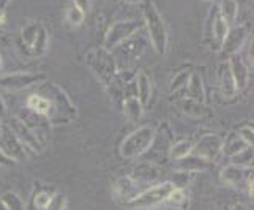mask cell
<instances>
[{
    "instance_id": "603a6c76",
    "label": "cell",
    "mask_w": 254,
    "mask_h": 210,
    "mask_svg": "<svg viewBox=\"0 0 254 210\" xmlns=\"http://www.w3.org/2000/svg\"><path fill=\"white\" fill-rule=\"evenodd\" d=\"M191 148H192V145L188 141H182L179 144H175L172 147V150H171V158L172 160H183V158H187L188 153L191 152Z\"/></svg>"
},
{
    "instance_id": "5b68a950",
    "label": "cell",
    "mask_w": 254,
    "mask_h": 210,
    "mask_svg": "<svg viewBox=\"0 0 254 210\" xmlns=\"http://www.w3.org/2000/svg\"><path fill=\"white\" fill-rule=\"evenodd\" d=\"M0 153H3L6 158H10L11 161L25 160L24 145L21 144L19 139L14 136L10 127H5V125L0 127Z\"/></svg>"
},
{
    "instance_id": "8992f818",
    "label": "cell",
    "mask_w": 254,
    "mask_h": 210,
    "mask_svg": "<svg viewBox=\"0 0 254 210\" xmlns=\"http://www.w3.org/2000/svg\"><path fill=\"white\" fill-rule=\"evenodd\" d=\"M141 24L136 21H124V22H117L112 25V29L109 30V33L106 35V40H104V48L108 51L116 48L119 43H122L124 40H127L131 33H134Z\"/></svg>"
},
{
    "instance_id": "cb8c5ba5",
    "label": "cell",
    "mask_w": 254,
    "mask_h": 210,
    "mask_svg": "<svg viewBox=\"0 0 254 210\" xmlns=\"http://www.w3.org/2000/svg\"><path fill=\"white\" fill-rule=\"evenodd\" d=\"M41 29L43 27H41L40 24H29L27 27L22 30V38H24V41L27 43L30 48L35 43V40H37V37H38V33H40Z\"/></svg>"
},
{
    "instance_id": "6da1fadb",
    "label": "cell",
    "mask_w": 254,
    "mask_h": 210,
    "mask_svg": "<svg viewBox=\"0 0 254 210\" xmlns=\"http://www.w3.org/2000/svg\"><path fill=\"white\" fill-rule=\"evenodd\" d=\"M142 13H144V19H145L148 35H150V40L153 43L155 51L158 52V54H164L166 45H168V33H166L163 17L160 16L158 11H156L152 0H144Z\"/></svg>"
},
{
    "instance_id": "d590c367",
    "label": "cell",
    "mask_w": 254,
    "mask_h": 210,
    "mask_svg": "<svg viewBox=\"0 0 254 210\" xmlns=\"http://www.w3.org/2000/svg\"><path fill=\"white\" fill-rule=\"evenodd\" d=\"M127 2H128V3H137L139 0H127Z\"/></svg>"
},
{
    "instance_id": "1f68e13d",
    "label": "cell",
    "mask_w": 254,
    "mask_h": 210,
    "mask_svg": "<svg viewBox=\"0 0 254 210\" xmlns=\"http://www.w3.org/2000/svg\"><path fill=\"white\" fill-rule=\"evenodd\" d=\"M226 210H247L243 206H240V204H235V206H231V207H227Z\"/></svg>"
},
{
    "instance_id": "8fae6325",
    "label": "cell",
    "mask_w": 254,
    "mask_h": 210,
    "mask_svg": "<svg viewBox=\"0 0 254 210\" xmlns=\"http://www.w3.org/2000/svg\"><path fill=\"white\" fill-rule=\"evenodd\" d=\"M229 33V29H227V22L221 17L220 13H216L213 17V24H212V43L215 49H221L224 45V40Z\"/></svg>"
},
{
    "instance_id": "d6986e66",
    "label": "cell",
    "mask_w": 254,
    "mask_h": 210,
    "mask_svg": "<svg viewBox=\"0 0 254 210\" xmlns=\"http://www.w3.org/2000/svg\"><path fill=\"white\" fill-rule=\"evenodd\" d=\"M243 38H245V29L243 27L235 29L232 33H227L223 48L227 49L229 52H235V51L240 48L242 43H243Z\"/></svg>"
},
{
    "instance_id": "e575fe53",
    "label": "cell",
    "mask_w": 254,
    "mask_h": 210,
    "mask_svg": "<svg viewBox=\"0 0 254 210\" xmlns=\"http://www.w3.org/2000/svg\"><path fill=\"white\" fill-rule=\"evenodd\" d=\"M0 210H8V209H6V206L2 203V201H0Z\"/></svg>"
},
{
    "instance_id": "277c9868",
    "label": "cell",
    "mask_w": 254,
    "mask_h": 210,
    "mask_svg": "<svg viewBox=\"0 0 254 210\" xmlns=\"http://www.w3.org/2000/svg\"><path fill=\"white\" fill-rule=\"evenodd\" d=\"M87 64L90 65V68L104 84L106 85L111 84L114 77V71H116V64H114L112 57L106 51H101V49L92 51L89 57H87Z\"/></svg>"
},
{
    "instance_id": "8d00e7d4",
    "label": "cell",
    "mask_w": 254,
    "mask_h": 210,
    "mask_svg": "<svg viewBox=\"0 0 254 210\" xmlns=\"http://www.w3.org/2000/svg\"><path fill=\"white\" fill-rule=\"evenodd\" d=\"M0 174H2V168H0Z\"/></svg>"
},
{
    "instance_id": "2e32d148",
    "label": "cell",
    "mask_w": 254,
    "mask_h": 210,
    "mask_svg": "<svg viewBox=\"0 0 254 210\" xmlns=\"http://www.w3.org/2000/svg\"><path fill=\"white\" fill-rule=\"evenodd\" d=\"M247 147H248V144L240 138V135H231L229 138L226 139L223 148H224V153L226 155L235 156L237 153H240L242 150H245Z\"/></svg>"
},
{
    "instance_id": "d4e9b609",
    "label": "cell",
    "mask_w": 254,
    "mask_h": 210,
    "mask_svg": "<svg viewBox=\"0 0 254 210\" xmlns=\"http://www.w3.org/2000/svg\"><path fill=\"white\" fill-rule=\"evenodd\" d=\"M46 45H48L46 32H45V29H41L40 33H38V37H37V40H35V43L32 45V49H33V52L37 56H41L43 52L46 51Z\"/></svg>"
},
{
    "instance_id": "ac0fdd59",
    "label": "cell",
    "mask_w": 254,
    "mask_h": 210,
    "mask_svg": "<svg viewBox=\"0 0 254 210\" xmlns=\"http://www.w3.org/2000/svg\"><path fill=\"white\" fill-rule=\"evenodd\" d=\"M223 19L229 24V22H234L235 17H237V13H239V5L235 0H221V5H220V11Z\"/></svg>"
},
{
    "instance_id": "44dd1931",
    "label": "cell",
    "mask_w": 254,
    "mask_h": 210,
    "mask_svg": "<svg viewBox=\"0 0 254 210\" xmlns=\"http://www.w3.org/2000/svg\"><path fill=\"white\" fill-rule=\"evenodd\" d=\"M84 14H85V11L73 0L66 10V21L71 25H79L84 21Z\"/></svg>"
},
{
    "instance_id": "30bf717a",
    "label": "cell",
    "mask_w": 254,
    "mask_h": 210,
    "mask_svg": "<svg viewBox=\"0 0 254 210\" xmlns=\"http://www.w3.org/2000/svg\"><path fill=\"white\" fill-rule=\"evenodd\" d=\"M229 68H231V73H232V77H234L235 87H237V90H242L243 87L247 85V79H248V68L245 67L243 60H242L237 54H234V56L231 57Z\"/></svg>"
},
{
    "instance_id": "836d02e7",
    "label": "cell",
    "mask_w": 254,
    "mask_h": 210,
    "mask_svg": "<svg viewBox=\"0 0 254 210\" xmlns=\"http://www.w3.org/2000/svg\"><path fill=\"white\" fill-rule=\"evenodd\" d=\"M5 116V106H3V101L0 100V117Z\"/></svg>"
},
{
    "instance_id": "83f0119b",
    "label": "cell",
    "mask_w": 254,
    "mask_h": 210,
    "mask_svg": "<svg viewBox=\"0 0 254 210\" xmlns=\"http://www.w3.org/2000/svg\"><path fill=\"white\" fill-rule=\"evenodd\" d=\"M49 201H51V195L48 193V191H41V193H38L37 198H35V206H37L38 209L46 210Z\"/></svg>"
},
{
    "instance_id": "ba28073f",
    "label": "cell",
    "mask_w": 254,
    "mask_h": 210,
    "mask_svg": "<svg viewBox=\"0 0 254 210\" xmlns=\"http://www.w3.org/2000/svg\"><path fill=\"white\" fill-rule=\"evenodd\" d=\"M223 148V139L216 135H207L204 136L200 141L197 142L196 147V153L200 155L205 161L215 160L216 155L220 153V150Z\"/></svg>"
},
{
    "instance_id": "52a82bcc",
    "label": "cell",
    "mask_w": 254,
    "mask_h": 210,
    "mask_svg": "<svg viewBox=\"0 0 254 210\" xmlns=\"http://www.w3.org/2000/svg\"><path fill=\"white\" fill-rule=\"evenodd\" d=\"M40 81H45V76L41 74H27V73H17L10 74L0 79V85L6 90H21L25 87H30L33 84H38Z\"/></svg>"
},
{
    "instance_id": "9c48e42d",
    "label": "cell",
    "mask_w": 254,
    "mask_h": 210,
    "mask_svg": "<svg viewBox=\"0 0 254 210\" xmlns=\"http://www.w3.org/2000/svg\"><path fill=\"white\" fill-rule=\"evenodd\" d=\"M10 130L14 133V136L19 139L22 145H27V147L33 148V150L40 148V142H38L37 133H35L33 130H30L27 125L24 124L22 120H19V119H11Z\"/></svg>"
},
{
    "instance_id": "7c38bea8",
    "label": "cell",
    "mask_w": 254,
    "mask_h": 210,
    "mask_svg": "<svg viewBox=\"0 0 254 210\" xmlns=\"http://www.w3.org/2000/svg\"><path fill=\"white\" fill-rule=\"evenodd\" d=\"M253 177V174H250V169H245V168H239V166H229V168H226L221 174V179L229 183V185H235L239 187L243 180H250Z\"/></svg>"
},
{
    "instance_id": "3957f363",
    "label": "cell",
    "mask_w": 254,
    "mask_h": 210,
    "mask_svg": "<svg viewBox=\"0 0 254 210\" xmlns=\"http://www.w3.org/2000/svg\"><path fill=\"white\" fill-rule=\"evenodd\" d=\"M174 188H175V185L171 182H164V183H161V185L152 187L150 190H147L139 196L131 199L129 207H133V209H148V207L158 206L160 203H163V201L168 199V196L171 195V191Z\"/></svg>"
},
{
    "instance_id": "484cf974",
    "label": "cell",
    "mask_w": 254,
    "mask_h": 210,
    "mask_svg": "<svg viewBox=\"0 0 254 210\" xmlns=\"http://www.w3.org/2000/svg\"><path fill=\"white\" fill-rule=\"evenodd\" d=\"M64 209H65V196H62V195L51 196V201H49L46 210H64Z\"/></svg>"
},
{
    "instance_id": "ffe728a7",
    "label": "cell",
    "mask_w": 254,
    "mask_h": 210,
    "mask_svg": "<svg viewBox=\"0 0 254 210\" xmlns=\"http://www.w3.org/2000/svg\"><path fill=\"white\" fill-rule=\"evenodd\" d=\"M188 93H190V100H194L197 103L204 101V89H202V81H200L199 74H192L191 81L188 84Z\"/></svg>"
},
{
    "instance_id": "4dcf8cb0",
    "label": "cell",
    "mask_w": 254,
    "mask_h": 210,
    "mask_svg": "<svg viewBox=\"0 0 254 210\" xmlns=\"http://www.w3.org/2000/svg\"><path fill=\"white\" fill-rule=\"evenodd\" d=\"M13 161L10 158H6L3 153H0V166H5V164H11Z\"/></svg>"
},
{
    "instance_id": "4316f807",
    "label": "cell",
    "mask_w": 254,
    "mask_h": 210,
    "mask_svg": "<svg viewBox=\"0 0 254 210\" xmlns=\"http://www.w3.org/2000/svg\"><path fill=\"white\" fill-rule=\"evenodd\" d=\"M185 199H187V196H185V193H183L182 190L174 188L166 201H168V203H171V204H174V206H180L182 203H185Z\"/></svg>"
},
{
    "instance_id": "f546056e",
    "label": "cell",
    "mask_w": 254,
    "mask_h": 210,
    "mask_svg": "<svg viewBox=\"0 0 254 210\" xmlns=\"http://www.w3.org/2000/svg\"><path fill=\"white\" fill-rule=\"evenodd\" d=\"M239 135L248 145H253V128L251 127H243Z\"/></svg>"
},
{
    "instance_id": "9a60e30c",
    "label": "cell",
    "mask_w": 254,
    "mask_h": 210,
    "mask_svg": "<svg viewBox=\"0 0 254 210\" xmlns=\"http://www.w3.org/2000/svg\"><path fill=\"white\" fill-rule=\"evenodd\" d=\"M124 108H125V116L134 122L141 117L142 114V104L139 103L136 95H131V97H127L124 100Z\"/></svg>"
},
{
    "instance_id": "4fadbf2b",
    "label": "cell",
    "mask_w": 254,
    "mask_h": 210,
    "mask_svg": "<svg viewBox=\"0 0 254 210\" xmlns=\"http://www.w3.org/2000/svg\"><path fill=\"white\" fill-rule=\"evenodd\" d=\"M218 76H220V84H221L223 95H226V97H234V93L237 92V87H235L229 64H221L220 74H218Z\"/></svg>"
},
{
    "instance_id": "f1b7e54d",
    "label": "cell",
    "mask_w": 254,
    "mask_h": 210,
    "mask_svg": "<svg viewBox=\"0 0 254 210\" xmlns=\"http://www.w3.org/2000/svg\"><path fill=\"white\" fill-rule=\"evenodd\" d=\"M188 79H190V71H185V73L179 74L174 79V82H172V90H177V89H180L182 85L188 84Z\"/></svg>"
},
{
    "instance_id": "5bb4252c",
    "label": "cell",
    "mask_w": 254,
    "mask_h": 210,
    "mask_svg": "<svg viewBox=\"0 0 254 210\" xmlns=\"http://www.w3.org/2000/svg\"><path fill=\"white\" fill-rule=\"evenodd\" d=\"M136 87H137V95H139V103L145 106L148 103V97H150V90H152V85H150V79L148 76L141 71L137 74V79H136Z\"/></svg>"
},
{
    "instance_id": "e0dca14e",
    "label": "cell",
    "mask_w": 254,
    "mask_h": 210,
    "mask_svg": "<svg viewBox=\"0 0 254 210\" xmlns=\"http://www.w3.org/2000/svg\"><path fill=\"white\" fill-rule=\"evenodd\" d=\"M27 106L29 109H32L33 112L40 114V116H46V114H49L52 104L48 98L45 97H40V95H32V97L27 100Z\"/></svg>"
},
{
    "instance_id": "7402d4cb",
    "label": "cell",
    "mask_w": 254,
    "mask_h": 210,
    "mask_svg": "<svg viewBox=\"0 0 254 210\" xmlns=\"http://www.w3.org/2000/svg\"><path fill=\"white\" fill-rule=\"evenodd\" d=\"M0 201L6 206L8 210H24V203L21 201V198L16 193H11V191H6Z\"/></svg>"
},
{
    "instance_id": "7a4b0ae2",
    "label": "cell",
    "mask_w": 254,
    "mask_h": 210,
    "mask_svg": "<svg viewBox=\"0 0 254 210\" xmlns=\"http://www.w3.org/2000/svg\"><path fill=\"white\" fill-rule=\"evenodd\" d=\"M153 130L152 128H139L134 133H131L124 144H122V155L125 158H134V156L144 153L153 141Z\"/></svg>"
},
{
    "instance_id": "d6a6232c",
    "label": "cell",
    "mask_w": 254,
    "mask_h": 210,
    "mask_svg": "<svg viewBox=\"0 0 254 210\" xmlns=\"http://www.w3.org/2000/svg\"><path fill=\"white\" fill-rule=\"evenodd\" d=\"M5 19H6V17H5V11L0 10V25L5 24Z\"/></svg>"
}]
</instances>
